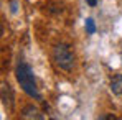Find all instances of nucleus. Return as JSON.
<instances>
[{"label":"nucleus","mask_w":122,"mask_h":120,"mask_svg":"<svg viewBox=\"0 0 122 120\" xmlns=\"http://www.w3.org/2000/svg\"><path fill=\"white\" fill-rule=\"evenodd\" d=\"M15 77H17V81H18V84H20V87L23 89L25 94H28L30 97H33V99H36V100H41V94L38 92L33 71H31V67H30L26 62L20 61V62L17 64Z\"/></svg>","instance_id":"obj_1"},{"label":"nucleus","mask_w":122,"mask_h":120,"mask_svg":"<svg viewBox=\"0 0 122 120\" xmlns=\"http://www.w3.org/2000/svg\"><path fill=\"white\" fill-rule=\"evenodd\" d=\"M53 61L63 71H66V72L73 71V67L76 64V58H74V53L71 51V46L66 43L56 44L53 48Z\"/></svg>","instance_id":"obj_2"},{"label":"nucleus","mask_w":122,"mask_h":120,"mask_svg":"<svg viewBox=\"0 0 122 120\" xmlns=\"http://www.w3.org/2000/svg\"><path fill=\"white\" fill-rule=\"evenodd\" d=\"M0 97H2V105L12 112L13 110V105H15V94H13V89L8 82H2V87H0Z\"/></svg>","instance_id":"obj_3"},{"label":"nucleus","mask_w":122,"mask_h":120,"mask_svg":"<svg viewBox=\"0 0 122 120\" xmlns=\"http://www.w3.org/2000/svg\"><path fill=\"white\" fill-rule=\"evenodd\" d=\"M20 117L25 119V120H41V119H45V115L41 114V110L36 105H33V104H28V105H25V107L21 109Z\"/></svg>","instance_id":"obj_4"},{"label":"nucleus","mask_w":122,"mask_h":120,"mask_svg":"<svg viewBox=\"0 0 122 120\" xmlns=\"http://www.w3.org/2000/svg\"><path fill=\"white\" fill-rule=\"evenodd\" d=\"M111 91L116 96H122V74H116L111 81Z\"/></svg>","instance_id":"obj_5"},{"label":"nucleus","mask_w":122,"mask_h":120,"mask_svg":"<svg viewBox=\"0 0 122 120\" xmlns=\"http://www.w3.org/2000/svg\"><path fill=\"white\" fill-rule=\"evenodd\" d=\"M84 28H86V33L87 35H94L96 33V23H94V20L92 18H86Z\"/></svg>","instance_id":"obj_6"},{"label":"nucleus","mask_w":122,"mask_h":120,"mask_svg":"<svg viewBox=\"0 0 122 120\" xmlns=\"http://www.w3.org/2000/svg\"><path fill=\"white\" fill-rule=\"evenodd\" d=\"M117 117L112 115V114H107V115H99V120H116Z\"/></svg>","instance_id":"obj_7"},{"label":"nucleus","mask_w":122,"mask_h":120,"mask_svg":"<svg viewBox=\"0 0 122 120\" xmlns=\"http://www.w3.org/2000/svg\"><path fill=\"white\" fill-rule=\"evenodd\" d=\"M87 5L89 7H96L97 5V0H87Z\"/></svg>","instance_id":"obj_8"}]
</instances>
